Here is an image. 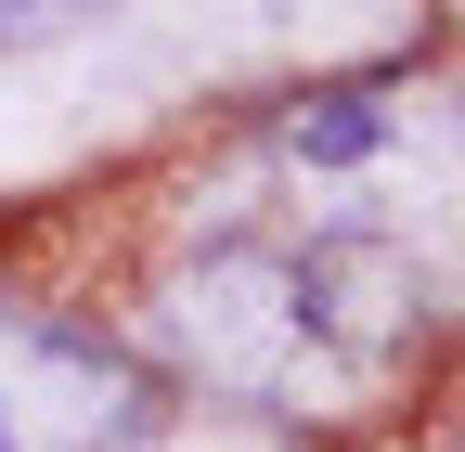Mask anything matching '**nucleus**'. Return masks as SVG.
Wrapping results in <instances>:
<instances>
[{
    "instance_id": "obj_3",
    "label": "nucleus",
    "mask_w": 465,
    "mask_h": 452,
    "mask_svg": "<svg viewBox=\"0 0 465 452\" xmlns=\"http://www.w3.org/2000/svg\"><path fill=\"white\" fill-rule=\"evenodd\" d=\"M78 14H104V0H0V52L14 39H65Z\"/></svg>"
},
{
    "instance_id": "obj_1",
    "label": "nucleus",
    "mask_w": 465,
    "mask_h": 452,
    "mask_svg": "<svg viewBox=\"0 0 465 452\" xmlns=\"http://www.w3.org/2000/svg\"><path fill=\"white\" fill-rule=\"evenodd\" d=\"M155 336L220 401L259 414H375L440 336L427 259L362 220V194H298L272 220H207L155 285Z\"/></svg>"
},
{
    "instance_id": "obj_2",
    "label": "nucleus",
    "mask_w": 465,
    "mask_h": 452,
    "mask_svg": "<svg viewBox=\"0 0 465 452\" xmlns=\"http://www.w3.org/2000/svg\"><path fill=\"white\" fill-rule=\"evenodd\" d=\"M143 414V388L116 349L52 323H0V452H116Z\"/></svg>"
}]
</instances>
